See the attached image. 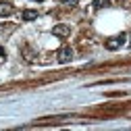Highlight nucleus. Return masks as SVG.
<instances>
[{
    "label": "nucleus",
    "mask_w": 131,
    "mask_h": 131,
    "mask_svg": "<svg viewBox=\"0 0 131 131\" xmlns=\"http://www.w3.org/2000/svg\"><path fill=\"white\" fill-rule=\"evenodd\" d=\"M125 40H127V36H125V34L112 36V38H108V40H106V48H108V50H119V48L125 44Z\"/></svg>",
    "instance_id": "nucleus-1"
},
{
    "label": "nucleus",
    "mask_w": 131,
    "mask_h": 131,
    "mask_svg": "<svg viewBox=\"0 0 131 131\" xmlns=\"http://www.w3.org/2000/svg\"><path fill=\"white\" fill-rule=\"evenodd\" d=\"M52 36L64 40V38L71 36V27H69V25H62V23H60V25H54V27H52Z\"/></svg>",
    "instance_id": "nucleus-2"
},
{
    "label": "nucleus",
    "mask_w": 131,
    "mask_h": 131,
    "mask_svg": "<svg viewBox=\"0 0 131 131\" xmlns=\"http://www.w3.org/2000/svg\"><path fill=\"white\" fill-rule=\"evenodd\" d=\"M56 58H58V62H60V64L69 62V60L73 58V50H71L69 46H62L60 50H58V54H56Z\"/></svg>",
    "instance_id": "nucleus-3"
},
{
    "label": "nucleus",
    "mask_w": 131,
    "mask_h": 131,
    "mask_svg": "<svg viewBox=\"0 0 131 131\" xmlns=\"http://www.w3.org/2000/svg\"><path fill=\"white\" fill-rule=\"evenodd\" d=\"M21 17H23L25 21H36V19H38V10L27 8V10H23V13H21Z\"/></svg>",
    "instance_id": "nucleus-4"
},
{
    "label": "nucleus",
    "mask_w": 131,
    "mask_h": 131,
    "mask_svg": "<svg viewBox=\"0 0 131 131\" xmlns=\"http://www.w3.org/2000/svg\"><path fill=\"white\" fill-rule=\"evenodd\" d=\"M10 13H13V4H8V2H0V17H8Z\"/></svg>",
    "instance_id": "nucleus-5"
},
{
    "label": "nucleus",
    "mask_w": 131,
    "mask_h": 131,
    "mask_svg": "<svg viewBox=\"0 0 131 131\" xmlns=\"http://www.w3.org/2000/svg\"><path fill=\"white\" fill-rule=\"evenodd\" d=\"M110 0H94V8H108Z\"/></svg>",
    "instance_id": "nucleus-6"
},
{
    "label": "nucleus",
    "mask_w": 131,
    "mask_h": 131,
    "mask_svg": "<svg viewBox=\"0 0 131 131\" xmlns=\"http://www.w3.org/2000/svg\"><path fill=\"white\" fill-rule=\"evenodd\" d=\"M60 2H64V4H75L77 0H60Z\"/></svg>",
    "instance_id": "nucleus-7"
}]
</instances>
